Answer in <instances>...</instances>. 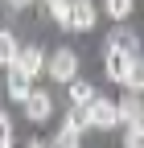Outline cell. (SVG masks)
I'll return each mask as SVG.
<instances>
[{"mask_svg": "<svg viewBox=\"0 0 144 148\" xmlns=\"http://www.w3.org/2000/svg\"><path fill=\"white\" fill-rule=\"evenodd\" d=\"M82 111H86V127H103V132L107 127H119V103H111V99H99L95 95Z\"/></svg>", "mask_w": 144, "mask_h": 148, "instance_id": "1", "label": "cell"}, {"mask_svg": "<svg viewBox=\"0 0 144 148\" xmlns=\"http://www.w3.org/2000/svg\"><path fill=\"white\" fill-rule=\"evenodd\" d=\"M45 74H49L53 82L78 78V53H74V49H53L49 58H45Z\"/></svg>", "mask_w": 144, "mask_h": 148, "instance_id": "2", "label": "cell"}, {"mask_svg": "<svg viewBox=\"0 0 144 148\" xmlns=\"http://www.w3.org/2000/svg\"><path fill=\"white\" fill-rule=\"evenodd\" d=\"M132 58H136V53L119 49V45H107V49H103V70H107V78H111V82H123V78H128Z\"/></svg>", "mask_w": 144, "mask_h": 148, "instance_id": "3", "label": "cell"}, {"mask_svg": "<svg viewBox=\"0 0 144 148\" xmlns=\"http://www.w3.org/2000/svg\"><path fill=\"white\" fill-rule=\"evenodd\" d=\"M99 21V8H95V0H70V29H78V33H91Z\"/></svg>", "mask_w": 144, "mask_h": 148, "instance_id": "4", "label": "cell"}, {"mask_svg": "<svg viewBox=\"0 0 144 148\" xmlns=\"http://www.w3.org/2000/svg\"><path fill=\"white\" fill-rule=\"evenodd\" d=\"M25 115H29L33 123H45V119L53 115V99L45 95V90H29V95H25Z\"/></svg>", "mask_w": 144, "mask_h": 148, "instance_id": "5", "label": "cell"}, {"mask_svg": "<svg viewBox=\"0 0 144 148\" xmlns=\"http://www.w3.org/2000/svg\"><path fill=\"white\" fill-rule=\"evenodd\" d=\"M33 90V74H25L21 66H8V99H16V103H25V95Z\"/></svg>", "mask_w": 144, "mask_h": 148, "instance_id": "6", "label": "cell"}, {"mask_svg": "<svg viewBox=\"0 0 144 148\" xmlns=\"http://www.w3.org/2000/svg\"><path fill=\"white\" fill-rule=\"evenodd\" d=\"M16 66H21L25 74H33V78H37V74L45 70V53H41L37 45H21V49H16Z\"/></svg>", "mask_w": 144, "mask_h": 148, "instance_id": "7", "label": "cell"}, {"mask_svg": "<svg viewBox=\"0 0 144 148\" xmlns=\"http://www.w3.org/2000/svg\"><path fill=\"white\" fill-rule=\"evenodd\" d=\"M144 119V103H140V90H128L119 99V123H136Z\"/></svg>", "mask_w": 144, "mask_h": 148, "instance_id": "8", "label": "cell"}, {"mask_svg": "<svg viewBox=\"0 0 144 148\" xmlns=\"http://www.w3.org/2000/svg\"><path fill=\"white\" fill-rule=\"evenodd\" d=\"M66 86H70V103H74V107H86V103L95 99V86H91V82H78V78H70Z\"/></svg>", "mask_w": 144, "mask_h": 148, "instance_id": "9", "label": "cell"}, {"mask_svg": "<svg viewBox=\"0 0 144 148\" xmlns=\"http://www.w3.org/2000/svg\"><path fill=\"white\" fill-rule=\"evenodd\" d=\"M16 49H21L16 37H12L8 29H0V66H12V62H16Z\"/></svg>", "mask_w": 144, "mask_h": 148, "instance_id": "10", "label": "cell"}, {"mask_svg": "<svg viewBox=\"0 0 144 148\" xmlns=\"http://www.w3.org/2000/svg\"><path fill=\"white\" fill-rule=\"evenodd\" d=\"M123 86H128V90H144V58H140V53L132 58V66H128V78H123Z\"/></svg>", "mask_w": 144, "mask_h": 148, "instance_id": "11", "label": "cell"}, {"mask_svg": "<svg viewBox=\"0 0 144 148\" xmlns=\"http://www.w3.org/2000/svg\"><path fill=\"white\" fill-rule=\"evenodd\" d=\"M107 45H119V49H128V53L140 49V41H136V33H132V29H115L111 37H107Z\"/></svg>", "mask_w": 144, "mask_h": 148, "instance_id": "12", "label": "cell"}, {"mask_svg": "<svg viewBox=\"0 0 144 148\" xmlns=\"http://www.w3.org/2000/svg\"><path fill=\"white\" fill-rule=\"evenodd\" d=\"M103 12L111 21H128L132 16V0H103Z\"/></svg>", "mask_w": 144, "mask_h": 148, "instance_id": "13", "label": "cell"}, {"mask_svg": "<svg viewBox=\"0 0 144 148\" xmlns=\"http://www.w3.org/2000/svg\"><path fill=\"white\" fill-rule=\"evenodd\" d=\"M123 148H144V119L128 123V132H123Z\"/></svg>", "mask_w": 144, "mask_h": 148, "instance_id": "14", "label": "cell"}, {"mask_svg": "<svg viewBox=\"0 0 144 148\" xmlns=\"http://www.w3.org/2000/svg\"><path fill=\"white\" fill-rule=\"evenodd\" d=\"M12 140H16V136H12V119L4 115V111H0V148H8Z\"/></svg>", "mask_w": 144, "mask_h": 148, "instance_id": "15", "label": "cell"}, {"mask_svg": "<svg viewBox=\"0 0 144 148\" xmlns=\"http://www.w3.org/2000/svg\"><path fill=\"white\" fill-rule=\"evenodd\" d=\"M4 4H12V8H25V4H33V0H4Z\"/></svg>", "mask_w": 144, "mask_h": 148, "instance_id": "16", "label": "cell"}]
</instances>
